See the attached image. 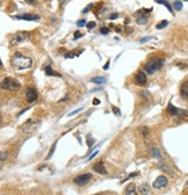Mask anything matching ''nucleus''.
<instances>
[{
  "mask_svg": "<svg viewBox=\"0 0 188 195\" xmlns=\"http://www.w3.org/2000/svg\"><path fill=\"white\" fill-rule=\"evenodd\" d=\"M11 65L13 69L17 70V71H22V70L30 68L33 65V60H31V58L22 55L21 52H15V55L11 59Z\"/></svg>",
  "mask_w": 188,
  "mask_h": 195,
  "instance_id": "nucleus-1",
  "label": "nucleus"
},
{
  "mask_svg": "<svg viewBox=\"0 0 188 195\" xmlns=\"http://www.w3.org/2000/svg\"><path fill=\"white\" fill-rule=\"evenodd\" d=\"M165 64V59L164 58H154L149 60L145 64V72L149 74H152L154 72H157L158 70H160Z\"/></svg>",
  "mask_w": 188,
  "mask_h": 195,
  "instance_id": "nucleus-2",
  "label": "nucleus"
},
{
  "mask_svg": "<svg viewBox=\"0 0 188 195\" xmlns=\"http://www.w3.org/2000/svg\"><path fill=\"white\" fill-rule=\"evenodd\" d=\"M41 124V121L40 120H36V119H29L27 120L23 124L21 125L20 128V131L21 132H25V134H31L34 132Z\"/></svg>",
  "mask_w": 188,
  "mask_h": 195,
  "instance_id": "nucleus-3",
  "label": "nucleus"
},
{
  "mask_svg": "<svg viewBox=\"0 0 188 195\" xmlns=\"http://www.w3.org/2000/svg\"><path fill=\"white\" fill-rule=\"evenodd\" d=\"M21 87V84L13 78H4L1 80V88L6 91H15Z\"/></svg>",
  "mask_w": 188,
  "mask_h": 195,
  "instance_id": "nucleus-4",
  "label": "nucleus"
},
{
  "mask_svg": "<svg viewBox=\"0 0 188 195\" xmlns=\"http://www.w3.org/2000/svg\"><path fill=\"white\" fill-rule=\"evenodd\" d=\"M29 37H30L29 31H17V33H15L14 35L11 36V41L13 43H21V42L29 40Z\"/></svg>",
  "mask_w": 188,
  "mask_h": 195,
  "instance_id": "nucleus-5",
  "label": "nucleus"
},
{
  "mask_svg": "<svg viewBox=\"0 0 188 195\" xmlns=\"http://www.w3.org/2000/svg\"><path fill=\"white\" fill-rule=\"evenodd\" d=\"M91 179H92V175H91L90 173H85V174H80V175L76 177V178L73 179V182H74L76 185H78V186H84V185L88 183Z\"/></svg>",
  "mask_w": 188,
  "mask_h": 195,
  "instance_id": "nucleus-6",
  "label": "nucleus"
},
{
  "mask_svg": "<svg viewBox=\"0 0 188 195\" xmlns=\"http://www.w3.org/2000/svg\"><path fill=\"white\" fill-rule=\"evenodd\" d=\"M167 183H168L167 178H166L165 175H159L156 180L153 181V188H156V189H161V188L166 187Z\"/></svg>",
  "mask_w": 188,
  "mask_h": 195,
  "instance_id": "nucleus-7",
  "label": "nucleus"
},
{
  "mask_svg": "<svg viewBox=\"0 0 188 195\" xmlns=\"http://www.w3.org/2000/svg\"><path fill=\"white\" fill-rule=\"evenodd\" d=\"M26 98L28 102H34L37 100V92L33 87H28L26 89Z\"/></svg>",
  "mask_w": 188,
  "mask_h": 195,
  "instance_id": "nucleus-8",
  "label": "nucleus"
},
{
  "mask_svg": "<svg viewBox=\"0 0 188 195\" xmlns=\"http://www.w3.org/2000/svg\"><path fill=\"white\" fill-rule=\"evenodd\" d=\"M167 111H168V114H170L171 116H178V115H181V114H187V111L176 108V107H174L172 103H168V106H167Z\"/></svg>",
  "mask_w": 188,
  "mask_h": 195,
  "instance_id": "nucleus-9",
  "label": "nucleus"
},
{
  "mask_svg": "<svg viewBox=\"0 0 188 195\" xmlns=\"http://www.w3.org/2000/svg\"><path fill=\"white\" fill-rule=\"evenodd\" d=\"M148 14H142L141 11H138L137 13H135V16H136V20H137V23L139 26H144L148 23V16H145Z\"/></svg>",
  "mask_w": 188,
  "mask_h": 195,
  "instance_id": "nucleus-10",
  "label": "nucleus"
},
{
  "mask_svg": "<svg viewBox=\"0 0 188 195\" xmlns=\"http://www.w3.org/2000/svg\"><path fill=\"white\" fill-rule=\"evenodd\" d=\"M93 171L96 172V173H99V174H102V175H106L108 173L106 167H105V163L103 162H99L98 164H95L93 166Z\"/></svg>",
  "mask_w": 188,
  "mask_h": 195,
  "instance_id": "nucleus-11",
  "label": "nucleus"
},
{
  "mask_svg": "<svg viewBox=\"0 0 188 195\" xmlns=\"http://www.w3.org/2000/svg\"><path fill=\"white\" fill-rule=\"evenodd\" d=\"M135 81L137 85L139 86H143L146 84V74L143 72V71H139L137 74H136V78H135Z\"/></svg>",
  "mask_w": 188,
  "mask_h": 195,
  "instance_id": "nucleus-12",
  "label": "nucleus"
},
{
  "mask_svg": "<svg viewBox=\"0 0 188 195\" xmlns=\"http://www.w3.org/2000/svg\"><path fill=\"white\" fill-rule=\"evenodd\" d=\"M16 19H21V20H27V21H39L40 16L35 15V14H23L21 16H16Z\"/></svg>",
  "mask_w": 188,
  "mask_h": 195,
  "instance_id": "nucleus-13",
  "label": "nucleus"
},
{
  "mask_svg": "<svg viewBox=\"0 0 188 195\" xmlns=\"http://www.w3.org/2000/svg\"><path fill=\"white\" fill-rule=\"evenodd\" d=\"M180 95H181V98H188V81H185L181 85Z\"/></svg>",
  "mask_w": 188,
  "mask_h": 195,
  "instance_id": "nucleus-14",
  "label": "nucleus"
},
{
  "mask_svg": "<svg viewBox=\"0 0 188 195\" xmlns=\"http://www.w3.org/2000/svg\"><path fill=\"white\" fill-rule=\"evenodd\" d=\"M138 191H139V193L142 195H148L150 193V187H149L148 183H143V185L139 186Z\"/></svg>",
  "mask_w": 188,
  "mask_h": 195,
  "instance_id": "nucleus-15",
  "label": "nucleus"
},
{
  "mask_svg": "<svg viewBox=\"0 0 188 195\" xmlns=\"http://www.w3.org/2000/svg\"><path fill=\"white\" fill-rule=\"evenodd\" d=\"M125 195H137V193H136V187H135L134 183H130V185L127 186Z\"/></svg>",
  "mask_w": 188,
  "mask_h": 195,
  "instance_id": "nucleus-16",
  "label": "nucleus"
},
{
  "mask_svg": "<svg viewBox=\"0 0 188 195\" xmlns=\"http://www.w3.org/2000/svg\"><path fill=\"white\" fill-rule=\"evenodd\" d=\"M44 72H45V74H47V76L60 77V74H59V73H57V72H55L54 70L51 69V66H45V68H44Z\"/></svg>",
  "mask_w": 188,
  "mask_h": 195,
  "instance_id": "nucleus-17",
  "label": "nucleus"
},
{
  "mask_svg": "<svg viewBox=\"0 0 188 195\" xmlns=\"http://www.w3.org/2000/svg\"><path fill=\"white\" fill-rule=\"evenodd\" d=\"M91 81L94 84H100V85H102V84L107 83V79H106L105 77H94V78L91 79Z\"/></svg>",
  "mask_w": 188,
  "mask_h": 195,
  "instance_id": "nucleus-18",
  "label": "nucleus"
},
{
  "mask_svg": "<svg viewBox=\"0 0 188 195\" xmlns=\"http://www.w3.org/2000/svg\"><path fill=\"white\" fill-rule=\"evenodd\" d=\"M156 2H158V4H161V5H164V6H165V7H166V8H167V9H168L171 13L173 12V8H172V6H171V5H170V4H168L166 0H156Z\"/></svg>",
  "mask_w": 188,
  "mask_h": 195,
  "instance_id": "nucleus-19",
  "label": "nucleus"
},
{
  "mask_svg": "<svg viewBox=\"0 0 188 195\" xmlns=\"http://www.w3.org/2000/svg\"><path fill=\"white\" fill-rule=\"evenodd\" d=\"M138 131H139V134H141L142 136H144V137H146L149 134H150V130H149V128H146V127H141V128L138 129Z\"/></svg>",
  "mask_w": 188,
  "mask_h": 195,
  "instance_id": "nucleus-20",
  "label": "nucleus"
},
{
  "mask_svg": "<svg viewBox=\"0 0 188 195\" xmlns=\"http://www.w3.org/2000/svg\"><path fill=\"white\" fill-rule=\"evenodd\" d=\"M173 7H174L176 11H181L182 9V2L179 1V0H175L173 2Z\"/></svg>",
  "mask_w": 188,
  "mask_h": 195,
  "instance_id": "nucleus-21",
  "label": "nucleus"
},
{
  "mask_svg": "<svg viewBox=\"0 0 188 195\" xmlns=\"http://www.w3.org/2000/svg\"><path fill=\"white\" fill-rule=\"evenodd\" d=\"M151 152H152V154L156 157V158H161V153L159 152V150L157 149V148H151Z\"/></svg>",
  "mask_w": 188,
  "mask_h": 195,
  "instance_id": "nucleus-22",
  "label": "nucleus"
},
{
  "mask_svg": "<svg viewBox=\"0 0 188 195\" xmlns=\"http://www.w3.org/2000/svg\"><path fill=\"white\" fill-rule=\"evenodd\" d=\"M167 25H168V21H167V20H162V21H160V22L156 26V28H157V29H162V28L166 27Z\"/></svg>",
  "mask_w": 188,
  "mask_h": 195,
  "instance_id": "nucleus-23",
  "label": "nucleus"
},
{
  "mask_svg": "<svg viewBox=\"0 0 188 195\" xmlns=\"http://www.w3.org/2000/svg\"><path fill=\"white\" fill-rule=\"evenodd\" d=\"M159 167H160L161 170H166V171H167V172H168V173H170V174H173V173H172V171H171V170H170V168H168V167L166 166V165H164V164H159Z\"/></svg>",
  "mask_w": 188,
  "mask_h": 195,
  "instance_id": "nucleus-24",
  "label": "nucleus"
},
{
  "mask_svg": "<svg viewBox=\"0 0 188 195\" xmlns=\"http://www.w3.org/2000/svg\"><path fill=\"white\" fill-rule=\"evenodd\" d=\"M86 25H87V23H86V21H85V20H84V19H82V20H79V21H78V22H77V26H78V27H84V26H86Z\"/></svg>",
  "mask_w": 188,
  "mask_h": 195,
  "instance_id": "nucleus-25",
  "label": "nucleus"
},
{
  "mask_svg": "<svg viewBox=\"0 0 188 195\" xmlns=\"http://www.w3.org/2000/svg\"><path fill=\"white\" fill-rule=\"evenodd\" d=\"M100 33H101L102 35H107L108 33H109V29H108L107 27H102L100 29Z\"/></svg>",
  "mask_w": 188,
  "mask_h": 195,
  "instance_id": "nucleus-26",
  "label": "nucleus"
},
{
  "mask_svg": "<svg viewBox=\"0 0 188 195\" xmlns=\"http://www.w3.org/2000/svg\"><path fill=\"white\" fill-rule=\"evenodd\" d=\"M92 8H93V4H90V5L85 8V9H82V13H87V12H88V11H91Z\"/></svg>",
  "mask_w": 188,
  "mask_h": 195,
  "instance_id": "nucleus-27",
  "label": "nucleus"
},
{
  "mask_svg": "<svg viewBox=\"0 0 188 195\" xmlns=\"http://www.w3.org/2000/svg\"><path fill=\"white\" fill-rule=\"evenodd\" d=\"M82 36H84V34H82V33H80V31H76V33H74V37H73V39H74V40H77V39L82 37Z\"/></svg>",
  "mask_w": 188,
  "mask_h": 195,
  "instance_id": "nucleus-28",
  "label": "nucleus"
},
{
  "mask_svg": "<svg viewBox=\"0 0 188 195\" xmlns=\"http://www.w3.org/2000/svg\"><path fill=\"white\" fill-rule=\"evenodd\" d=\"M95 25H96V23L92 21V22H88V23L86 25V27H87V29H93V28L95 27Z\"/></svg>",
  "mask_w": 188,
  "mask_h": 195,
  "instance_id": "nucleus-29",
  "label": "nucleus"
},
{
  "mask_svg": "<svg viewBox=\"0 0 188 195\" xmlns=\"http://www.w3.org/2000/svg\"><path fill=\"white\" fill-rule=\"evenodd\" d=\"M0 156H1V162H4V160L7 158V152H5V151H1Z\"/></svg>",
  "mask_w": 188,
  "mask_h": 195,
  "instance_id": "nucleus-30",
  "label": "nucleus"
},
{
  "mask_svg": "<svg viewBox=\"0 0 188 195\" xmlns=\"http://www.w3.org/2000/svg\"><path fill=\"white\" fill-rule=\"evenodd\" d=\"M119 16H120V15L117 13H113L111 15H109V19H110V20H114V19H117Z\"/></svg>",
  "mask_w": 188,
  "mask_h": 195,
  "instance_id": "nucleus-31",
  "label": "nucleus"
},
{
  "mask_svg": "<svg viewBox=\"0 0 188 195\" xmlns=\"http://www.w3.org/2000/svg\"><path fill=\"white\" fill-rule=\"evenodd\" d=\"M98 153H99V151H94V152L92 153L90 157H88V160H92V159H93V158L95 157V156H96V154H98Z\"/></svg>",
  "mask_w": 188,
  "mask_h": 195,
  "instance_id": "nucleus-32",
  "label": "nucleus"
},
{
  "mask_svg": "<svg viewBox=\"0 0 188 195\" xmlns=\"http://www.w3.org/2000/svg\"><path fill=\"white\" fill-rule=\"evenodd\" d=\"M55 148H56V144H54V146L51 148V150H50V153H49V156H48V159H49V158L52 156V153H54V151H55Z\"/></svg>",
  "mask_w": 188,
  "mask_h": 195,
  "instance_id": "nucleus-33",
  "label": "nucleus"
},
{
  "mask_svg": "<svg viewBox=\"0 0 188 195\" xmlns=\"http://www.w3.org/2000/svg\"><path fill=\"white\" fill-rule=\"evenodd\" d=\"M113 111H114V114H115V115H119V116L121 115V111H119V109H116L115 107H113Z\"/></svg>",
  "mask_w": 188,
  "mask_h": 195,
  "instance_id": "nucleus-34",
  "label": "nucleus"
},
{
  "mask_svg": "<svg viewBox=\"0 0 188 195\" xmlns=\"http://www.w3.org/2000/svg\"><path fill=\"white\" fill-rule=\"evenodd\" d=\"M36 1L37 0H25V2H27L29 5H34V4H36Z\"/></svg>",
  "mask_w": 188,
  "mask_h": 195,
  "instance_id": "nucleus-35",
  "label": "nucleus"
},
{
  "mask_svg": "<svg viewBox=\"0 0 188 195\" xmlns=\"http://www.w3.org/2000/svg\"><path fill=\"white\" fill-rule=\"evenodd\" d=\"M82 111V108H79V109H77V111L70 113V114H68V116H72V115H74V114H77V113H79V111Z\"/></svg>",
  "mask_w": 188,
  "mask_h": 195,
  "instance_id": "nucleus-36",
  "label": "nucleus"
},
{
  "mask_svg": "<svg viewBox=\"0 0 188 195\" xmlns=\"http://www.w3.org/2000/svg\"><path fill=\"white\" fill-rule=\"evenodd\" d=\"M152 37H143V39H141V43H144V42H146V41H149V40H151Z\"/></svg>",
  "mask_w": 188,
  "mask_h": 195,
  "instance_id": "nucleus-37",
  "label": "nucleus"
},
{
  "mask_svg": "<svg viewBox=\"0 0 188 195\" xmlns=\"http://www.w3.org/2000/svg\"><path fill=\"white\" fill-rule=\"evenodd\" d=\"M109 64H110V63H109V60H108L107 63L105 64V66H103V70H108V68H109Z\"/></svg>",
  "mask_w": 188,
  "mask_h": 195,
  "instance_id": "nucleus-38",
  "label": "nucleus"
},
{
  "mask_svg": "<svg viewBox=\"0 0 188 195\" xmlns=\"http://www.w3.org/2000/svg\"><path fill=\"white\" fill-rule=\"evenodd\" d=\"M98 103H100V101H99L98 99H94V100H93V105H98Z\"/></svg>",
  "mask_w": 188,
  "mask_h": 195,
  "instance_id": "nucleus-39",
  "label": "nucleus"
},
{
  "mask_svg": "<svg viewBox=\"0 0 188 195\" xmlns=\"http://www.w3.org/2000/svg\"><path fill=\"white\" fill-rule=\"evenodd\" d=\"M66 100H68V97H65L64 99H62V100H59V102H62V101H66Z\"/></svg>",
  "mask_w": 188,
  "mask_h": 195,
  "instance_id": "nucleus-40",
  "label": "nucleus"
},
{
  "mask_svg": "<svg viewBox=\"0 0 188 195\" xmlns=\"http://www.w3.org/2000/svg\"><path fill=\"white\" fill-rule=\"evenodd\" d=\"M184 1H188V0H184Z\"/></svg>",
  "mask_w": 188,
  "mask_h": 195,
  "instance_id": "nucleus-41",
  "label": "nucleus"
},
{
  "mask_svg": "<svg viewBox=\"0 0 188 195\" xmlns=\"http://www.w3.org/2000/svg\"><path fill=\"white\" fill-rule=\"evenodd\" d=\"M187 185H188V181H187Z\"/></svg>",
  "mask_w": 188,
  "mask_h": 195,
  "instance_id": "nucleus-42",
  "label": "nucleus"
}]
</instances>
